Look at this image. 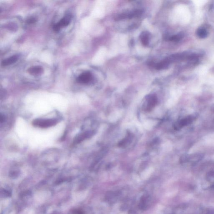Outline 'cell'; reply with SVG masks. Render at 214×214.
<instances>
[{"label":"cell","mask_w":214,"mask_h":214,"mask_svg":"<svg viewBox=\"0 0 214 214\" xmlns=\"http://www.w3.org/2000/svg\"><path fill=\"white\" fill-rule=\"evenodd\" d=\"M207 179L209 181L214 182V172H210L208 173Z\"/></svg>","instance_id":"obj_16"},{"label":"cell","mask_w":214,"mask_h":214,"mask_svg":"<svg viewBox=\"0 0 214 214\" xmlns=\"http://www.w3.org/2000/svg\"><path fill=\"white\" fill-rule=\"evenodd\" d=\"M57 123V119H37L33 121V124L34 126L42 128H46L56 125Z\"/></svg>","instance_id":"obj_3"},{"label":"cell","mask_w":214,"mask_h":214,"mask_svg":"<svg viewBox=\"0 0 214 214\" xmlns=\"http://www.w3.org/2000/svg\"><path fill=\"white\" fill-rule=\"evenodd\" d=\"M92 135V132H85V133H84V134H80V136L77 137L76 139H75V143H76V144L80 143L81 141H83L84 139H86V138H87V137H90Z\"/></svg>","instance_id":"obj_12"},{"label":"cell","mask_w":214,"mask_h":214,"mask_svg":"<svg viewBox=\"0 0 214 214\" xmlns=\"http://www.w3.org/2000/svg\"><path fill=\"white\" fill-rule=\"evenodd\" d=\"M150 34L147 32H144L140 35L141 42L143 45L147 46L148 45L149 41Z\"/></svg>","instance_id":"obj_11"},{"label":"cell","mask_w":214,"mask_h":214,"mask_svg":"<svg viewBox=\"0 0 214 214\" xmlns=\"http://www.w3.org/2000/svg\"><path fill=\"white\" fill-rule=\"evenodd\" d=\"M5 118L4 116H3L2 115H1V122H4V120Z\"/></svg>","instance_id":"obj_18"},{"label":"cell","mask_w":214,"mask_h":214,"mask_svg":"<svg viewBox=\"0 0 214 214\" xmlns=\"http://www.w3.org/2000/svg\"><path fill=\"white\" fill-rule=\"evenodd\" d=\"M196 34L200 38H205L208 36V32L204 28H199L196 31Z\"/></svg>","instance_id":"obj_13"},{"label":"cell","mask_w":214,"mask_h":214,"mask_svg":"<svg viewBox=\"0 0 214 214\" xmlns=\"http://www.w3.org/2000/svg\"><path fill=\"white\" fill-rule=\"evenodd\" d=\"M141 11L140 10H136L134 11L128 13H121L119 14L116 16L115 19L116 20H121V19H125L126 18H132L138 17L141 15Z\"/></svg>","instance_id":"obj_5"},{"label":"cell","mask_w":214,"mask_h":214,"mask_svg":"<svg viewBox=\"0 0 214 214\" xmlns=\"http://www.w3.org/2000/svg\"><path fill=\"white\" fill-rule=\"evenodd\" d=\"M170 61L168 60V58H167L162 60L160 63L152 64L155 68L157 70H160L167 68L170 65Z\"/></svg>","instance_id":"obj_9"},{"label":"cell","mask_w":214,"mask_h":214,"mask_svg":"<svg viewBox=\"0 0 214 214\" xmlns=\"http://www.w3.org/2000/svg\"><path fill=\"white\" fill-rule=\"evenodd\" d=\"M196 115L194 114L189 115L177 120L174 125V128L177 131L190 125L196 119Z\"/></svg>","instance_id":"obj_1"},{"label":"cell","mask_w":214,"mask_h":214,"mask_svg":"<svg viewBox=\"0 0 214 214\" xmlns=\"http://www.w3.org/2000/svg\"><path fill=\"white\" fill-rule=\"evenodd\" d=\"M35 21L36 20L34 18H31L29 19V20H28L27 22H28V23H29V24H32V23H34Z\"/></svg>","instance_id":"obj_17"},{"label":"cell","mask_w":214,"mask_h":214,"mask_svg":"<svg viewBox=\"0 0 214 214\" xmlns=\"http://www.w3.org/2000/svg\"><path fill=\"white\" fill-rule=\"evenodd\" d=\"M18 60V57L17 55H13L12 57L5 59L2 62L1 65L3 67L9 66L10 65L15 63Z\"/></svg>","instance_id":"obj_10"},{"label":"cell","mask_w":214,"mask_h":214,"mask_svg":"<svg viewBox=\"0 0 214 214\" xmlns=\"http://www.w3.org/2000/svg\"><path fill=\"white\" fill-rule=\"evenodd\" d=\"M28 73L30 75L34 76L40 75L43 72V69L39 66H34L31 67L28 70Z\"/></svg>","instance_id":"obj_8"},{"label":"cell","mask_w":214,"mask_h":214,"mask_svg":"<svg viewBox=\"0 0 214 214\" xmlns=\"http://www.w3.org/2000/svg\"><path fill=\"white\" fill-rule=\"evenodd\" d=\"M211 110L214 113V104L211 106Z\"/></svg>","instance_id":"obj_19"},{"label":"cell","mask_w":214,"mask_h":214,"mask_svg":"<svg viewBox=\"0 0 214 214\" xmlns=\"http://www.w3.org/2000/svg\"><path fill=\"white\" fill-rule=\"evenodd\" d=\"M184 37L183 34L181 33L180 34H177L175 35H173L170 37L168 38V40L172 42H177L183 38Z\"/></svg>","instance_id":"obj_14"},{"label":"cell","mask_w":214,"mask_h":214,"mask_svg":"<svg viewBox=\"0 0 214 214\" xmlns=\"http://www.w3.org/2000/svg\"><path fill=\"white\" fill-rule=\"evenodd\" d=\"M157 103V98L154 94H151L146 97V101L143 105V109L146 112H149L156 105Z\"/></svg>","instance_id":"obj_4"},{"label":"cell","mask_w":214,"mask_h":214,"mask_svg":"<svg viewBox=\"0 0 214 214\" xmlns=\"http://www.w3.org/2000/svg\"><path fill=\"white\" fill-rule=\"evenodd\" d=\"M131 135L128 134L127 137H125V139H123L118 144V146L120 147L125 146V145L128 144V142L130 141L131 139Z\"/></svg>","instance_id":"obj_15"},{"label":"cell","mask_w":214,"mask_h":214,"mask_svg":"<svg viewBox=\"0 0 214 214\" xmlns=\"http://www.w3.org/2000/svg\"><path fill=\"white\" fill-rule=\"evenodd\" d=\"M70 17L68 16H65L53 26V30L55 32H58L60 31L61 28L68 26L70 24Z\"/></svg>","instance_id":"obj_6"},{"label":"cell","mask_w":214,"mask_h":214,"mask_svg":"<svg viewBox=\"0 0 214 214\" xmlns=\"http://www.w3.org/2000/svg\"><path fill=\"white\" fill-rule=\"evenodd\" d=\"M92 74L89 72L82 73L78 77V82L81 84H87L92 80Z\"/></svg>","instance_id":"obj_7"},{"label":"cell","mask_w":214,"mask_h":214,"mask_svg":"<svg viewBox=\"0 0 214 214\" xmlns=\"http://www.w3.org/2000/svg\"><path fill=\"white\" fill-rule=\"evenodd\" d=\"M204 158V154L202 153H195L191 154H184L182 156L180 159L181 163H190L195 164Z\"/></svg>","instance_id":"obj_2"}]
</instances>
